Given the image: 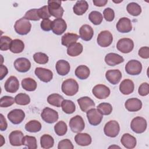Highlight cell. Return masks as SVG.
Returning <instances> with one entry per match:
<instances>
[{
	"mask_svg": "<svg viewBox=\"0 0 149 149\" xmlns=\"http://www.w3.org/2000/svg\"><path fill=\"white\" fill-rule=\"evenodd\" d=\"M61 88L65 95L73 96L78 92L79 84L74 79H68L63 81Z\"/></svg>",
	"mask_w": 149,
	"mask_h": 149,
	"instance_id": "obj_1",
	"label": "cell"
},
{
	"mask_svg": "<svg viewBox=\"0 0 149 149\" xmlns=\"http://www.w3.org/2000/svg\"><path fill=\"white\" fill-rule=\"evenodd\" d=\"M61 3L62 2L58 0H49L48 1V8L51 16L56 19L62 17L64 9L61 6Z\"/></svg>",
	"mask_w": 149,
	"mask_h": 149,
	"instance_id": "obj_2",
	"label": "cell"
},
{
	"mask_svg": "<svg viewBox=\"0 0 149 149\" xmlns=\"http://www.w3.org/2000/svg\"><path fill=\"white\" fill-rule=\"evenodd\" d=\"M31 24L29 20L24 17L17 20L14 25L15 31L20 35H26L31 30Z\"/></svg>",
	"mask_w": 149,
	"mask_h": 149,
	"instance_id": "obj_3",
	"label": "cell"
},
{
	"mask_svg": "<svg viewBox=\"0 0 149 149\" xmlns=\"http://www.w3.org/2000/svg\"><path fill=\"white\" fill-rule=\"evenodd\" d=\"M147 121L141 116L134 118L130 123V128L136 133L140 134L144 132L147 129Z\"/></svg>",
	"mask_w": 149,
	"mask_h": 149,
	"instance_id": "obj_4",
	"label": "cell"
},
{
	"mask_svg": "<svg viewBox=\"0 0 149 149\" xmlns=\"http://www.w3.org/2000/svg\"><path fill=\"white\" fill-rule=\"evenodd\" d=\"M120 131V126L118 122L112 120L108 122L104 126V132L107 136L109 137H116Z\"/></svg>",
	"mask_w": 149,
	"mask_h": 149,
	"instance_id": "obj_5",
	"label": "cell"
},
{
	"mask_svg": "<svg viewBox=\"0 0 149 149\" xmlns=\"http://www.w3.org/2000/svg\"><path fill=\"white\" fill-rule=\"evenodd\" d=\"M41 117L46 123H53L58 120L59 115L55 110L49 107H45L41 112Z\"/></svg>",
	"mask_w": 149,
	"mask_h": 149,
	"instance_id": "obj_6",
	"label": "cell"
},
{
	"mask_svg": "<svg viewBox=\"0 0 149 149\" xmlns=\"http://www.w3.org/2000/svg\"><path fill=\"white\" fill-rule=\"evenodd\" d=\"M113 41V36L112 33L108 30L101 31L98 35L97 38V44L101 47H109Z\"/></svg>",
	"mask_w": 149,
	"mask_h": 149,
	"instance_id": "obj_7",
	"label": "cell"
},
{
	"mask_svg": "<svg viewBox=\"0 0 149 149\" xmlns=\"http://www.w3.org/2000/svg\"><path fill=\"white\" fill-rule=\"evenodd\" d=\"M134 48L133 41L129 38H123L118 41L116 44V48L120 52L127 54L130 52Z\"/></svg>",
	"mask_w": 149,
	"mask_h": 149,
	"instance_id": "obj_8",
	"label": "cell"
},
{
	"mask_svg": "<svg viewBox=\"0 0 149 149\" xmlns=\"http://www.w3.org/2000/svg\"><path fill=\"white\" fill-rule=\"evenodd\" d=\"M142 70L141 63L135 59L129 61L125 65V71L130 75H138Z\"/></svg>",
	"mask_w": 149,
	"mask_h": 149,
	"instance_id": "obj_9",
	"label": "cell"
},
{
	"mask_svg": "<svg viewBox=\"0 0 149 149\" xmlns=\"http://www.w3.org/2000/svg\"><path fill=\"white\" fill-rule=\"evenodd\" d=\"M69 127L70 130L74 133H80L83 131L85 127V123L80 115H76L70 119Z\"/></svg>",
	"mask_w": 149,
	"mask_h": 149,
	"instance_id": "obj_10",
	"label": "cell"
},
{
	"mask_svg": "<svg viewBox=\"0 0 149 149\" xmlns=\"http://www.w3.org/2000/svg\"><path fill=\"white\" fill-rule=\"evenodd\" d=\"M86 115L89 123L93 126L99 125L103 118V115L97 109L94 108L87 111Z\"/></svg>",
	"mask_w": 149,
	"mask_h": 149,
	"instance_id": "obj_11",
	"label": "cell"
},
{
	"mask_svg": "<svg viewBox=\"0 0 149 149\" xmlns=\"http://www.w3.org/2000/svg\"><path fill=\"white\" fill-rule=\"evenodd\" d=\"M7 117L12 123L18 125L22 123L24 120L25 113L21 109H14L8 113Z\"/></svg>",
	"mask_w": 149,
	"mask_h": 149,
	"instance_id": "obj_12",
	"label": "cell"
},
{
	"mask_svg": "<svg viewBox=\"0 0 149 149\" xmlns=\"http://www.w3.org/2000/svg\"><path fill=\"white\" fill-rule=\"evenodd\" d=\"M93 95L98 99L102 100L107 98L110 94V89L104 84H97L92 89Z\"/></svg>",
	"mask_w": 149,
	"mask_h": 149,
	"instance_id": "obj_13",
	"label": "cell"
},
{
	"mask_svg": "<svg viewBox=\"0 0 149 149\" xmlns=\"http://www.w3.org/2000/svg\"><path fill=\"white\" fill-rule=\"evenodd\" d=\"M36 76L42 81L44 83L49 82L53 77V73L49 69L38 67L34 71Z\"/></svg>",
	"mask_w": 149,
	"mask_h": 149,
	"instance_id": "obj_14",
	"label": "cell"
},
{
	"mask_svg": "<svg viewBox=\"0 0 149 149\" xmlns=\"http://www.w3.org/2000/svg\"><path fill=\"white\" fill-rule=\"evenodd\" d=\"M13 65L17 71L21 73H25L30 70L31 62L26 58H19L15 61Z\"/></svg>",
	"mask_w": 149,
	"mask_h": 149,
	"instance_id": "obj_15",
	"label": "cell"
},
{
	"mask_svg": "<svg viewBox=\"0 0 149 149\" xmlns=\"http://www.w3.org/2000/svg\"><path fill=\"white\" fill-rule=\"evenodd\" d=\"M116 27L117 30L122 33H127L132 30L131 20L126 17L119 19L116 23Z\"/></svg>",
	"mask_w": 149,
	"mask_h": 149,
	"instance_id": "obj_16",
	"label": "cell"
},
{
	"mask_svg": "<svg viewBox=\"0 0 149 149\" xmlns=\"http://www.w3.org/2000/svg\"><path fill=\"white\" fill-rule=\"evenodd\" d=\"M66 22L62 18L55 19L52 23V31L56 35H61L66 30Z\"/></svg>",
	"mask_w": 149,
	"mask_h": 149,
	"instance_id": "obj_17",
	"label": "cell"
},
{
	"mask_svg": "<svg viewBox=\"0 0 149 149\" xmlns=\"http://www.w3.org/2000/svg\"><path fill=\"white\" fill-rule=\"evenodd\" d=\"M4 88L6 91L9 93H15L19 88V81L16 77L10 76L5 81Z\"/></svg>",
	"mask_w": 149,
	"mask_h": 149,
	"instance_id": "obj_18",
	"label": "cell"
},
{
	"mask_svg": "<svg viewBox=\"0 0 149 149\" xmlns=\"http://www.w3.org/2000/svg\"><path fill=\"white\" fill-rule=\"evenodd\" d=\"M122 73L118 69L108 70L105 73L107 80L113 85L118 84L122 79Z\"/></svg>",
	"mask_w": 149,
	"mask_h": 149,
	"instance_id": "obj_19",
	"label": "cell"
},
{
	"mask_svg": "<svg viewBox=\"0 0 149 149\" xmlns=\"http://www.w3.org/2000/svg\"><path fill=\"white\" fill-rule=\"evenodd\" d=\"M125 107L130 112H137L141 109L142 102L141 100L137 98H132L126 101Z\"/></svg>",
	"mask_w": 149,
	"mask_h": 149,
	"instance_id": "obj_20",
	"label": "cell"
},
{
	"mask_svg": "<svg viewBox=\"0 0 149 149\" xmlns=\"http://www.w3.org/2000/svg\"><path fill=\"white\" fill-rule=\"evenodd\" d=\"M77 103L83 112H87L89 109L95 107L94 101L88 97H82L77 100Z\"/></svg>",
	"mask_w": 149,
	"mask_h": 149,
	"instance_id": "obj_21",
	"label": "cell"
},
{
	"mask_svg": "<svg viewBox=\"0 0 149 149\" xmlns=\"http://www.w3.org/2000/svg\"><path fill=\"white\" fill-rule=\"evenodd\" d=\"M23 133L20 130H14L9 136L10 144L12 146H20L23 145Z\"/></svg>",
	"mask_w": 149,
	"mask_h": 149,
	"instance_id": "obj_22",
	"label": "cell"
},
{
	"mask_svg": "<svg viewBox=\"0 0 149 149\" xmlns=\"http://www.w3.org/2000/svg\"><path fill=\"white\" fill-rule=\"evenodd\" d=\"M80 37L84 41L91 40L94 35V30L91 26L88 24L82 25L79 29Z\"/></svg>",
	"mask_w": 149,
	"mask_h": 149,
	"instance_id": "obj_23",
	"label": "cell"
},
{
	"mask_svg": "<svg viewBox=\"0 0 149 149\" xmlns=\"http://www.w3.org/2000/svg\"><path fill=\"white\" fill-rule=\"evenodd\" d=\"M105 63L111 66H115L124 62V58L120 55L116 53H109L105 56Z\"/></svg>",
	"mask_w": 149,
	"mask_h": 149,
	"instance_id": "obj_24",
	"label": "cell"
},
{
	"mask_svg": "<svg viewBox=\"0 0 149 149\" xmlns=\"http://www.w3.org/2000/svg\"><path fill=\"white\" fill-rule=\"evenodd\" d=\"M134 89L133 81L130 79H124L119 85V91L124 95H129L132 93Z\"/></svg>",
	"mask_w": 149,
	"mask_h": 149,
	"instance_id": "obj_25",
	"label": "cell"
},
{
	"mask_svg": "<svg viewBox=\"0 0 149 149\" xmlns=\"http://www.w3.org/2000/svg\"><path fill=\"white\" fill-rule=\"evenodd\" d=\"M55 68L58 74L60 76H65L69 73L70 66L68 61L61 59L58 61L56 63Z\"/></svg>",
	"mask_w": 149,
	"mask_h": 149,
	"instance_id": "obj_26",
	"label": "cell"
},
{
	"mask_svg": "<svg viewBox=\"0 0 149 149\" xmlns=\"http://www.w3.org/2000/svg\"><path fill=\"white\" fill-rule=\"evenodd\" d=\"M121 144L127 149H132L136 146V139L129 133H125L120 139Z\"/></svg>",
	"mask_w": 149,
	"mask_h": 149,
	"instance_id": "obj_27",
	"label": "cell"
},
{
	"mask_svg": "<svg viewBox=\"0 0 149 149\" xmlns=\"http://www.w3.org/2000/svg\"><path fill=\"white\" fill-rule=\"evenodd\" d=\"M74 140L77 144L81 146H89L92 141L90 135L86 133H77L74 137Z\"/></svg>",
	"mask_w": 149,
	"mask_h": 149,
	"instance_id": "obj_28",
	"label": "cell"
},
{
	"mask_svg": "<svg viewBox=\"0 0 149 149\" xmlns=\"http://www.w3.org/2000/svg\"><path fill=\"white\" fill-rule=\"evenodd\" d=\"M88 9V4L87 1L83 0L77 1L73 7L74 14L78 16L83 15Z\"/></svg>",
	"mask_w": 149,
	"mask_h": 149,
	"instance_id": "obj_29",
	"label": "cell"
},
{
	"mask_svg": "<svg viewBox=\"0 0 149 149\" xmlns=\"http://www.w3.org/2000/svg\"><path fill=\"white\" fill-rule=\"evenodd\" d=\"M79 36L74 33H65L61 38V43L63 45L68 47L75 43L79 39Z\"/></svg>",
	"mask_w": 149,
	"mask_h": 149,
	"instance_id": "obj_30",
	"label": "cell"
},
{
	"mask_svg": "<svg viewBox=\"0 0 149 149\" xmlns=\"http://www.w3.org/2000/svg\"><path fill=\"white\" fill-rule=\"evenodd\" d=\"M83 47L80 42H75L68 47L67 54L70 56H77L83 52Z\"/></svg>",
	"mask_w": 149,
	"mask_h": 149,
	"instance_id": "obj_31",
	"label": "cell"
},
{
	"mask_svg": "<svg viewBox=\"0 0 149 149\" xmlns=\"http://www.w3.org/2000/svg\"><path fill=\"white\" fill-rule=\"evenodd\" d=\"M21 84L23 88L27 91H33L36 90L37 86V82L31 77L23 79L22 80Z\"/></svg>",
	"mask_w": 149,
	"mask_h": 149,
	"instance_id": "obj_32",
	"label": "cell"
},
{
	"mask_svg": "<svg viewBox=\"0 0 149 149\" xmlns=\"http://www.w3.org/2000/svg\"><path fill=\"white\" fill-rule=\"evenodd\" d=\"M90 71L89 68L86 65H79L75 70V75L81 80H85L90 76Z\"/></svg>",
	"mask_w": 149,
	"mask_h": 149,
	"instance_id": "obj_33",
	"label": "cell"
},
{
	"mask_svg": "<svg viewBox=\"0 0 149 149\" xmlns=\"http://www.w3.org/2000/svg\"><path fill=\"white\" fill-rule=\"evenodd\" d=\"M24 48V44L21 40L15 39L12 40L10 45V51L14 54L22 52Z\"/></svg>",
	"mask_w": 149,
	"mask_h": 149,
	"instance_id": "obj_34",
	"label": "cell"
},
{
	"mask_svg": "<svg viewBox=\"0 0 149 149\" xmlns=\"http://www.w3.org/2000/svg\"><path fill=\"white\" fill-rule=\"evenodd\" d=\"M63 100V97L60 94L56 93L51 94L48 95L47 98V102L48 104L56 107H60Z\"/></svg>",
	"mask_w": 149,
	"mask_h": 149,
	"instance_id": "obj_35",
	"label": "cell"
},
{
	"mask_svg": "<svg viewBox=\"0 0 149 149\" xmlns=\"http://www.w3.org/2000/svg\"><path fill=\"white\" fill-rule=\"evenodd\" d=\"M40 144L43 148L48 149L52 148L54 144V138L49 134H43L40 138Z\"/></svg>",
	"mask_w": 149,
	"mask_h": 149,
	"instance_id": "obj_36",
	"label": "cell"
},
{
	"mask_svg": "<svg viewBox=\"0 0 149 149\" xmlns=\"http://www.w3.org/2000/svg\"><path fill=\"white\" fill-rule=\"evenodd\" d=\"M25 129L29 132L36 133L41 130V124L37 120H31L25 125Z\"/></svg>",
	"mask_w": 149,
	"mask_h": 149,
	"instance_id": "obj_37",
	"label": "cell"
},
{
	"mask_svg": "<svg viewBox=\"0 0 149 149\" xmlns=\"http://www.w3.org/2000/svg\"><path fill=\"white\" fill-rule=\"evenodd\" d=\"M61 107L62 111L67 114L73 113L76 110V105L72 101L69 100H64L62 102Z\"/></svg>",
	"mask_w": 149,
	"mask_h": 149,
	"instance_id": "obj_38",
	"label": "cell"
},
{
	"mask_svg": "<svg viewBox=\"0 0 149 149\" xmlns=\"http://www.w3.org/2000/svg\"><path fill=\"white\" fill-rule=\"evenodd\" d=\"M127 12L133 16H137L141 13V6L136 2H130L126 6Z\"/></svg>",
	"mask_w": 149,
	"mask_h": 149,
	"instance_id": "obj_39",
	"label": "cell"
},
{
	"mask_svg": "<svg viewBox=\"0 0 149 149\" xmlns=\"http://www.w3.org/2000/svg\"><path fill=\"white\" fill-rule=\"evenodd\" d=\"M88 19L94 25H99L102 22L103 17L102 15L100 12L94 10L89 13Z\"/></svg>",
	"mask_w": 149,
	"mask_h": 149,
	"instance_id": "obj_40",
	"label": "cell"
},
{
	"mask_svg": "<svg viewBox=\"0 0 149 149\" xmlns=\"http://www.w3.org/2000/svg\"><path fill=\"white\" fill-rule=\"evenodd\" d=\"M23 145L29 149H36L37 148V140L34 136H25L23 139Z\"/></svg>",
	"mask_w": 149,
	"mask_h": 149,
	"instance_id": "obj_41",
	"label": "cell"
},
{
	"mask_svg": "<svg viewBox=\"0 0 149 149\" xmlns=\"http://www.w3.org/2000/svg\"><path fill=\"white\" fill-rule=\"evenodd\" d=\"M15 103L20 105H26L30 102V98L25 93H19L15 97Z\"/></svg>",
	"mask_w": 149,
	"mask_h": 149,
	"instance_id": "obj_42",
	"label": "cell"
},
{
	"mask_svg": "<svg viewBox=\"0 0 149 149\" xmlns=\"http://www.w3.org/2000/svg\"><path fill=\"white\" fill-rule=\"evenodd\" d=\"M54 130L55 133L59 136L65 135L68 130V127L66 123L62 120L59 121L55 125Z\"/></svg>",
	"mask_w": 149,
	"mask_h": 149,
	"instance_id": "obj_43",
	"label": "cell"
},
{
	"mask_svg": "<svg viewBox=\"0 0 149 149\" xmlns=\"http://www.w3.org/2000/svg\"><path fill=\"white\" fill-rule=\"evenodd\" d=\"M97 109L103 115H110L112 111V107L111 104L107 102H102L100 104L97 106Z\"/></svg>",
	"mask_w": 149,
	"mask_h": 149,
	"instance_id": "obj_44",
	"label": "cell"
},
{
	"mask_svg": "<svg viewBox=\"0 0 149 149\" xmlns=\"http://www.w3.org/2000/svg\"><path fill=\"white\" fill-rule=\"evenodd\" d=\"M33 59L35 62L38 64H46L49 60L47 54L43 52H36L33 55Z\"/></svg>",
	"mask_w": 149,
	"mask_h": 149,
	"instance_id": "obj_45",
	"label": "cell"
},
{
	"mask_svg": "<svg viewBox=\"0 0 149 149\" xmlns=\"http://www.w3.org/2000/svg\"><path fill=\"white\" fill-rule=\"evenodd\" d=\"M24 17L28 20L38 21L40 19L38 14V9H31L26 12Z\"/></svg>",
	"mask_w": 149,
	"mask_h": 149,
	"instance_id": "obj_46",
	"label": "cell"
},
{
	"mask_svg": "<svg viewBox=\"0 0 149 149\" xmlns=\"http://www.w3.org/2000/svg\"><path fill=\"white\" fill-rule=\"evenodd\" d=\"M12 41V39L6 36H1L0 41V49L1 51H7L10 48V45L11 42Z\"/></svg>",
	"mask_w": 149,
	"mask_h": 149,
	"instance_id": "obj_47",
	"label": "cell"
},
{
	"mask_svg": "<svg viewBox=\"0 0 149 149\" xmlns=\"http://www.w3.org/2000/svg\"><path fill=\"white\" fill-rule=\"evenodd\" d=\"M15 102V99L12 97L8 95L3 96L0 100V107L3 108L9 107L12 105Z\"/></svg>",
	"mask_w": 149,
	"mask_h": 149,
	"instance_id": "obj_48",
	"label": "cell"
},
{
	"mask_svg": "<svg viewBox=\"0 0 149 149\" xmlns=\"http://www.w3.org/2000/svg\"><path fill=\"white\" fill-rule=\"evenodd\" d=\"M38 14L40 19H46L51 17V15L48 10V5H45L38 9Z\"/></svg>",
	"mask_w": 149,
	"mask_h": 149,
	"instance_id": "obj_49",
	"label": "cell"
},
{
	"mask_svg": "<svg viewBox=\"0 0 149 149\" xmlns=\"http://www.w3.org/2000/svg\"><path fill=\"white\" fill-rule=\"evenodd\" d=\"M104 19L107 22H112L115 18V12L111 8H107L103 11Z\"/></svg>",
	"mask_w": 149,
	"mask_h": 149,
	"instance_id": "obj_50",
	"label": "cell"
},
{
	"mask_svg": "<svg viewBox=\"0 0 149 149\" xmlns=\"http://www.w3.org/2000/svg\"><path fill=\"white\" fill-rule=\"evenodd\" d=\"M74 146L69 139H63L61 140L58 145V149H73Z\"/></svg>",
	"mask_w": 149,
	"mask_h": 149,
	"instance_id": "obj_51",
	"label": "cell"
},
{
	"mask_svg": "<svg viewBox=\"0 0 149 149\" xmlns=\"http://www.w3.org/2000/svg\"><path fill=\"white\" fill-rule=\"evenodd\" d=\"M139 94L141 96H146L149 94V84L148 83H143L138 89Z\"/></svg>",
	"mask_w": 149,
	"mask_h": 149,
	"instance_id": "obj_52",
	"label": "cell"
},
{
	"mask_svg": "<svg viewBox=\"0 0 149 149\" xmlns=\"http://www.w3.org/2000/svg\"><path fill=\"white\" fill-rule=\"evenodd\" d=\"M52 21H51L49 19H43L40 24L41 29L45 31H50L52 30Z\"/></svg>",
	"mask_w": 149,
	"mask_h": 149,
	"instance_id": "obj_53",
	"label": "cell"
},
{
	"mask_svg": "<svg viewBox=\"0 0 149 149\" xmlns=\"http://www.w3.org/2000/svg\"><path fill=\"white\" fill-rule=\"evenodd\" d=\"M138 54L143 59H148L149 58V48L148 47H143L140 48L139 50Z\"/></svg>",
	"mask_w": 149,
	"mask_h": 149,
	"instance_id": "obj_54",
	"label": "cell"
},
{
	"mask_svg": "<svg viewBox=\"0 0 149 149\" xmlns=\"http://www.w3.org/2000/svg\"><path fill=\"white\" fill-rule=\"evenodd\" d=\"M0 118H1V123H0V129L1 131H4L7 129L8 127V123L6 120V119L3 116V115L1 113L0 114Z\"/></svg>",
	"mask_w": 149,
	"mask_h": 149,
	"instance_id": "obj_55",
	"label": "cell"
},
{
	"mask_svg": "<svg viewBox=\"0 0 149 149\" xmlns=\"http://www.w3.org/2000/svg\"><path fill=\"white\" fill-rule=\"evenodd\" d=\"M0 69H1V74H0V80H2L8 74V68L3 65L1 64L0 66Z\"/></svg>",
	"mask_w": 149,
	"mask_h": 149,
	"instance_id": "obj_56",
	"label": "cell"
},
{
	"mask_svg": "<svg viewBox=\"0 0 149 149\" xmlns=\"http://www.w3.org/2000/svg\"><path fill=\"white\" fill-rule=\"evenodd\" d=\"M93 2L95 6L101 7L105 6L107 4L108 0H93Z\"/></svg>",
	"mask_w": 149,
	"mask_h": 149,
	"instance_id": "obj_57",
	"label": "cell"
},
{
	"mask_svg": "<svg viewBox=\"0 0 149 149\" xmlns=\"http://www.w3.org/2000/svg\"><path fill=\"white\" fill-rule=\"evenodd\" d=\"M1 137L2 138V139H1V145H0V146L1 147V146H3V143H5V140H3V136L2 135H1Z\"/></svg>",
	"mask_w": 149,
	"mask_h": 149,
	"instance_id": "obj_58",
	"label": "cell"
},
{
	"mask_svg": "<svg viewBox=\"0 0 149 149\" xmlns=\"http://www.w3.org/2000/svg\"><path fill=\"white\" fill-rule=\"evenodd\" d=\"M113 147H118V148H120L119 146H110V147H109V148H113Z\"/></svg>",
	"mask_w": 149,
	"mask_h": 149,
	"instance_id": "obj_59",
	"label": "cell"
}]
</instances>
